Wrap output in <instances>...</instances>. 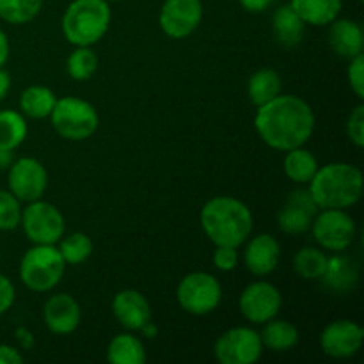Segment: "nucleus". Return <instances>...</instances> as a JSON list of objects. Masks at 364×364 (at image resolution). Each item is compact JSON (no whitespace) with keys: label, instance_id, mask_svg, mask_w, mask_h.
Here are the masks:
<instances>
[{"label":"nucleus","instance_id":"aec40b11","mask_svg":"<svg viewBox=\"0 0 364 364\" xmlns=\"http://www.w3.org/2000/svg\"><path fill=\"white\" fill-rule=\"evenodd\" d=\"M320 279L331 291L343 295L354 290L358 284L359 269L348 256H333L327 259L326 272Z\"/></svg>","mask_w":364,"mask_h":364},{"label":"nucleus","instance_id":"c9c22d12","mask_svg":"<svg viewBox=\"0 0 364 364\" xmlns=\"http://www.w3.org/2000/svg\"><path fill=\"white\" fill-rule=\"evenodd\" d=\"M213 265L220 272H231L237 269L238 265V252L237 247L231 245H215V252H213Z\"/></svg>","mask_w":364,"mask_h":364},{"label":"nucleus","instance_id":"f3484780","mask_svg":"<svg viewBox=\"0 0 364 364\" xmlns=\"http://www.w3.org/2000/svg\"><path fill=\"white\" fill-rule=\"evenodd\" d=\"M249 240V238H247ZM281 259V245L276 237L262 233L247 242L244 251L245 269L256 277L270 276L277 269Z\"/></svg>","mask_w":364,"mask_h":364},{"label":"nucleus","instance_id":"f704fd0d","mask_svg":"<svg viewBox=\"0 0 364 364\" xmlns=\"http://www.w3.org/2000/svg\"><path fill=\"white\" fill-rule=\"evenodd\" d=\"M348 70H347V78L348 84H350V89L354 91V95L358 96L359 100H364V55L359 53V55L348 59Z\"/></svg>","mask_w":364,"mask_h":364},{"label":"nucleus","instance_id":"c85d7f7f","mask_svg":"<svg viewBox=\"0 0 364 364\" xmlns=\"http://www.w3.org/2000/svg\"><path fill=\"white\" fill-rule=\"evenodd\" d=\"M327 255L318 247H302L294 256V270L306 281H316L323 276L327 267Z\"/></svg>","mask_w":364,"mask_h":364},{"label":"nucleus","instance_id":"f03ea898","mask_svg":"<svg viewBox=\"0 0 364 364\" xmlns=\"http://www.w3.org/2000/svg\"><path fill=\"white\" fill-rule=\"evenodd\" d=\"M203 231L213 245L240 247L252 233V213L244 201L231 196L208 199L199 213Z\"/></svg>","mask_w":364,"mask_h":364},{"label":"nucleus","instance_id":"37998d69","mask_svg":"<svg viewBox=\"0 0 364 364\" xmlns=\"http://www.w3.org/2000/svg\"><path fill=\"white\" fill-rule=\"evenodd\" d=\"M139 333L144 338H148V340H155V338L159 336V327H156V323L153 322V320H149V322H146L144 326L139 329Z\"/></svg>","mask_w":364,"mask_h":364},{"label":"nucleus","instance_id":"bb28decb","mask_svg":"<svg viewBox=\"0 0 364 364\" xmlns=\"http://www.w3.org/2000/svg\"><path fill=\"white\" fill-rule=\"evenodd\" d=\"M283 171L290 181L297 185H308L313 180L315 173L318 171V162L311 151L301 146L294 148L290 151H284Z\"/></svg>","mask_w":364,"mask_h":364},{"label":"nucleus","instance_id":"dca6fc26","mask_svg":"<svg viewBox=\"0 0 364 364\" xmlns=\"http://www.w3.org/2000/svg\"><path fill=\"white\" fill-rule=\"evenodd\" d=\"M43 320L50 333L57 336H66V334L75 333L80 326V304L70 294H53L43 306Z\"/></svg>","mask_w":364,"mask_h":364},{"label":"nucleus","instance_id":"e433bc0d","mask_svg":"<svg viewBox=\"0 0 364 364\" xmlns=\"http://www.w3.org/2000/svg\"><path fill=\"white\" fill-rule=\"evenodd\" d=\"M14 299H16L14 284L11 283L9 277L0 274V316L6 315V313L13 308Z\"/></svg>","mask_w":364,"mask_h":364},{"label":"nucleus","instance_id":"c03bdc74","mask_svg":"<svg viewBox=\"0 0 364 364\" xmlns=\"http://www.w3.org/2000/svg\"><path fill=\"white\" fill-rule=\"evenodd\" d=\"M14 151H7V149H0V169H9L14 162Z\"/></svg>","mask_w":364,"mask_h":364},{"label":"nucleus","instance_id":"4468645a","mask_svg":"<svg viewBox=\"0 0 364 364\" xmlns=\"http://www.w3.org/2000/svg\"><path fill=\"white\" fill-rule=\"evenodd\" d=\"M364 329L358 322L340 318L323 327L320 334V347L333 359H350L361 350Z\"/></svg>","mask_w":364,"mask_h":364},{"label":"nucleus","instance_id":"cd10ccee","mask_svg":"<svg viewBox=\"0 0 364 364\" xmlns=\"http://www.w3.org/2000/svg\"><path fill=\"white\" fill-rule=\"evenodd\" d=\"M27 134V117L20 110H0V149L14 151V149L23 144Z\"/></svg>","mask_w":364,"mask_h":364},{"label":"nucleus","instance_id":"ddd939ff","mask_svg":"<svg viewBox=\"0 0 364 364\" xmlns=\"http://www.w3.org/2000/svg\"><path fill=\"white\" fill-rule=\"evenodd\" d=\"M203 20L201 0H166L160 7L159 25L171 39H185L194 34Z\"/></svg>","mask_w":364,"mask_h":364},{"label":"nucleus","instance_id":"58836bf2","mask_svg":"<svg viewBox=\"0 0 364 364\" xmlns=\"http://www.w3.org/2000/svg\"><path fill=\"white\" fill-rule=\"evenodd\" d=\"M23 363V355L18 348L11 347V345L0 343V364H21Z\"/></svg>","mask_w":364,"mask_h":364},{"label":"nucleus","instance_id":"2f4dec72","mask_svg":"<svg viewBox=\"0 0 364 364\" xmlns=\"http://www.w3.org/2000/svg\"><path fill=\"white\" fill-rule=\"evenodd\" d=\"M98 70V55L91 46H75L66 59V71L73 80L85 82Z\"/></svg>","mask_w":364,"mask_h":364},{"label":"nucleus","instance_id":"b1692460","mask_svg":"<svg viewBox=\"0 0 364 364\" xmlns=\"http://www.w3.org/2000/svg\"><path fill=\"white\" fill-rule=\"evenodd\" d=\"M57 96L46 85H31V87L23 89L18 100L20 105V112L25 117L31 119H45L50 117L53 107H55Z\"/></svg>","mask_w":364,"mask_h":364},{"label":"nucleus","instance_id":"ea45409f","mask_svg":"<svg viewBox=\"0 0 364 364\" xmlns=\"http://www.w3.org/2000/svg\"><path fill=\"white\" fill-rule=\"evenodd\" d=\"M274 0H240V6L244 7V11L252 14L263 13V11L269 9L272 6Z\"/></svg>","mask_w":364,"mask_h":364},{"label":"nucleus","instance_id":"a211bd4d","mask_svg":"<svg viewBox=\"0 0 364 364\" xmlns=\"http://www.w3.org/2000/svg\"><path fill=\"white\" fill-rule=\"evenodd\" d=\"M112 313L124 329L130 333L134 331L139 333V329L151 320V304L144 297V294L134 288H127L114 295Z\"/></svg>","mask_w":364,"mask_h":364},{"label":"nucleus","instance_id":"393cba45","mask_svg":"<svg viewBox=\"0 0 364 364\" xmlns=\"http://www.w3.org/2000/svg\"><path fill=\"white\" fill-rule=\"evenodd\" d=\"M259 338H262L263 348H269L272 352H288L299 345L297 327L288 320H279L277 316L263 323Z\"/></svg>","mask_w":364,"mask_h":364},{"label":"nucleus","instance_id":"423d86ee","mask_svg":"<svg viewBox=\"0 0 364 364\" xmlns=\"http://www.w3.org/2000/svg\"><path fill=\"white\" fill-rule=\"evenodd\" d=\"M52 127L66 141L80 142L98 132L100 116L95 105L77 96L57 98L52 114Z\"/></svg>","mask_w":364,"mask_h":364},{"label":"nucleus","instance_id":"7ed1b4c3","mask_svg":"<svg viewBox=\"0 0 364 364\" xmlns=\"http://www.w3.org/2000/svg\"><path fill=\"white\" fill-rule=\"evenodd\" d=\"M308 191L320 210H347L363 196V173L347 162H331L318 167Z\"/></svg>","mask_w":364,"mask_h":364},{"label":"nucleus","instance_id":"5701e85b","mask_svg":"<svg viewBox=\"0 0 364 364\" xmlns=\"http://www.w3.org/2000/svg\"><path fill=\"white\" fill-rule=\"evenodd\" d=\"M107 361L112 364H144L148 361V354L135 334L121 333L110 340L107 347Z\"/></svg>","mask_w":364,"mask_h":364},{"label":"nucleus","instance_id":"de8ad7c7","mask_svg":"<svg viewBox=\"0 0 364 364\" xmlns=\"http://www.w3.org/2000/svg\"><path fill=\"white\" fill-rule=\"evenodd\" d=\"M359 2H363V0H359Z\"/></svg>","mask_w":364,"mask_h":364},{"label":"nucleus","instance_id":"4be33fe9","mask_svg":"<svg viewBox=\"0 0 364 364\" xmlns=\"http://www.w3.org/2000/svg\"><path fill=\"white\" fill-rule=\"evenodd\" d=\"M290 4L302 21L313 27L329 25L340 16L343 7V0H291Z\"/></svg>","mask_w":364,"mask_h":364},{"label":"nucleus","instance_id":"473e14b6","mask_svg":"<svg viewBox=\"0 0 364 364\" xmlns=\"http://www.w3.org/2000/svg\"><path fill=\"white\" fill-rule=\"evenodd\" d=\"M21 201L9 191L0 188V231H13L20 226Z\"/></svg>","mask_w":364,"mask_h":364},{"label":"nucleus","instance_id":"f257e3e1","mask_svg":"<svg viewBox=\"0 0 364 364\" xmlns=\"http://www.w3.org/2000/svg\"><path fill=\"white\" fill-rule=\"evenodd\" d=\"M256 109V132L269 148L277 151L301 148L315 132V112L301 96L279 95Z\"/></svg>","mask_w":364,"mask_h":364},{"label":"nucleus","instance_id":"9b49d317","mask_svg":"<svg viewBox=\"0 0 364 364\" xmlns=\"http://www.w3.org/2000/svg\"><path fill=\"white\" fill-rule=\"evenodd\" d=\"M283 306V295L279 288L269 281H255L247 284L238 299V308L247 322L263 326L269 320L276 318Z\"/></svg>","mask_w":364,"mask_h":364},{"label":"nucleus","instance_id":"a18cd8bd","mask_svg":"<svg viewBox=\"0 0 364 364\" xmlns=\"http://www.w3.org/2000/svg\"><path fill=\"white\" fill-rule=\"evenodd\" d=\"M107 2H119V0H107Z\"/></svg>","mask_w":364,"mask_h":364},{"label":"nucleus","instance_id":"20e7f679","mask_svg":"<svg viewBox=\"0 0 364 364\" xmlns=\"http://www.w3.org/2000/svg\"><path fill=\"white\" fill-rule=\"evenodd\" d=\"M110 6L107 0H73L64 11L60 28L73 46H92L109 32Z\"/></svg>","mask_w":364,"mask_h":364},{"label":"nucleus","instance_id":"1a4fd4ad","mask_svg":"<svg viewBox=\"0 0 364 364\" xmlns=\"http://www.w3.org/2000/svg\"><path fill=\"white\" fill-rule=\"evenodd\" d=\"M309 230L315 242L326 251L343 252L352 245L355 238V220L350 213L338 208H326L315 215Z\"/></svg>","mask_w":364,"mask_h":364},{"label":"nucleus","instance_id":"2eb2a0df","mask_svg":"<svg viewBox=\"0 0 364 364\" xmlns=\"http://www.w3.org/2000/svg\"><path fill=\"white\" fill-rule=\"evenodd\" d=\"M318 210L308 188H299L288 194L283 208L277 212V226L287 235H302L311 228Z\"/></svg>","mask_w":364,"mask_h":364},{"label":"nucleus","instance_id":"79ce46f5","mask_svg":"<svg viewBox=\"0 0 364 364\" xmlns=\"http://www.w3.org/2000/svg\"><path fill=\"white\" fill-rule=\"evenodd\" d=\"M11 91V75L4 68H0V102L6 100V96Z\"/></svg>","mask_w":364,"mask_h":364},{"label":"nucleus","instance_id":"c756f323","mask_svg":"<svg viewBox=\"0 0 364 364\" xmlns=\"http://www.w3.org/2000/svg\"><path fill=\"white\" fill-rule=\"evenodd\" d=\"M59 249L60 256L66 262V265H80V263L87 262L91 258L92 251H95V244H92L91 237L85 233H71L66 238H60Z\"/></svg>","mask_w":364,"mask_h":364},{"label":"nucleus","instance_id":"a878e982","mask_svg":"<svg viewBox=\"0 0 364 364\" xmlns=\"http://www.w3.org/2000/svg\"><path fill=\"white\" fill-rule=\"evenodd\" d=\"M281 89H283V82H281L279 73L272 68H262L255 71L247 82V96L255 107L272 102L281 95Z\"/></svg>","mask_w":364,"mask_h":364},{"label":"nucleus","instance_id":"7c9ffc66","mask_svg":"<svg viewBox=\"0 0 364 364\" xmlns=\"http://www.w3.org/2000/svg\"><path fill=\"white\" fill-rule=\"evenodd\" d=\"M41 7L43 0H0V20L11 25L31 23Z\"/></svg>","mask_w":364,"mask_h":364},{"label":"nucleus","instance_id":"0eeeda50","mask_svg":"<svg viewBox=\"0 0 364 364\" xmlns=\"http://www.w3.org/2000/svg\"><path fill=\"white\" fill-rule=\"evenodd\" d=\"M176 301L183 311L205 316L219 308L223 301V284L208 272H191L178 283Z\"/></svg>","mask_w":364,"mask_h":364},{"label":"nucleus","instance_id":"9d476101","mask_svg":"<svg viewBox=\"0 0 364 364\" xmlns=\"http://www.w3.org/2000/svg\"><path fill=\"white\" fill-rule=\"evenodd\" d=\"M262 354V338L251 327H231L213 345V355L220 364H255Z\"/></svg>","mask_w":364,"mask_h":364},{"label":"nucleus","instance_id":"72a5a7b5","mask_svg":"<svg viewBox=\"0 0 364 364\" xmlns=\"http://www.w3.org/2000/svg\"><path fill=\"white\" fill-rule=\"evenodd\" d=\"M345 128H347V137L350 139L352 144H354L355 148L361 149L364 146V105L363 103H359V105H355L354 109H352V112L348 114V119H347V124H345Z\"/></svg>","mask_w":364,"mask_h":364},{"label":"nucleus","instance_id":"f8f14e48","mask_svg":"<svg viewBox=\"0 0 364 364\" xmlns=\"http://www.w3.org/2000/svg\"><path fill=\"white\" fill-rule=\"evenodd\" d=\"M7 171H9L7 174L9 191L21 203H32L45 196L48 187V173L38 159L32 156L18 159Z\"/></svg>","mask_w":364,"mask_h":364},{"label":"nucleus","instance_id":"4c0bfd02","mask_svg":"<svg viewBox=\"0 0 364 364\" xmlns=\"http://www.w3.org/2000/svg\"><path fill=\"white\" fill-rule=\"evenodd\" d=\"M14 338H16V343L21 350H32L36 347V338L32 334L31 329L20 326L14 329Z\"/></svg>","mask_w":364,"mask_h":364},{"label":"nucleus","instance_id":"a19ab883","mask_svg":"<svg viewBox=\"0 0 364 364\" xmlns=\"http://www.w3.org/2000/svg\"><path fill=\"white\" fill-rule=\"evenodd\" d=\"M9 52H11L9 39H7L6 32L0 28V68L6 66V63L9 60Z\"/></svg>","mask_w":364,"mask_h":364},{"label":"nucleus","instance_id":"39448f33","mask_svg":"<svg viewBox=\"0 0 364 364\" xmlns=\"http://www.w3.org/2000/svg\"><path fill=\"white\" fill-rule=\"evenodd\" d=\"M66 272V262L55 245H36L21 256L20 279L36 294L52 291Z\"/></svg>","mask_w":364,"mask_h":364},{"label":"nucleus","instance_id":"412c9836","mask_svg":"<svg viewBox=\"0 0 364 364\" xmlns=\"http://www.w3.org/2000/svg\"><path fill=\"white\" fill-rule=\"evenodd\" d=\"M306 23L299 16L297 11L291 7V4L281 6L272 14V34L279 45L291 48L297 46L304 38Z\"/></svg>","mask_w":364,"mask_h":364},{"label":"nucleus","instance_id":"6ab92c4d","mask_svg":"<svg viewBox=\"0 0 364 364\" xmlns=\"http://www.w3.org/2000/svg\"><path fill=\"white\" fill-rule=\"evenodd\" d=\"M329 45L336 55L343 59L363 53L364 34L358 21L348 18H336L329 23Z\"/></svg>","mask_w":364,"mask_h":364},{"label":"nucleus","instance_id":"6e6552de","mask_svg":"<svg viewBox=\"0 0 364 364\" xmlns=\"http://www.w3.org/2000/svg\"><path fill=\"white\" fill-rule=\"evenodd\" d=\"M20 226L32 244L55 245L66 231V220L55 205L43 199L27 203L21 210Z\"/></svg>","mask_w":364,"mask_h":364},{"label":"nucleus","instance_id":"49530a36","mask_svg":"<svg viewBox=\"0 0 364 364\" xmlns=\"http://www.w3.org/2000/svg\"><path fill=\"white\" fill-rule=\"evenodd\" d=\"M0 259H2V252H0Z\"/></svg>","mask_w":364,"mask_h":364}]
</instances>
